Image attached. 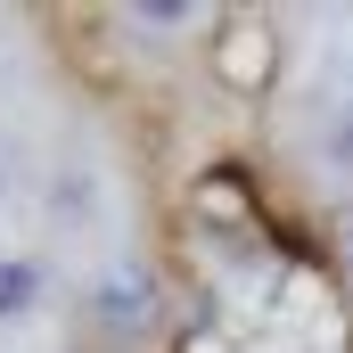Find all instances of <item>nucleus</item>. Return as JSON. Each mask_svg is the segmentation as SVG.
Returning <instances> with one entry per match:
<instances>
[{"mask_svg": "<svg viewBox=\"0 0 353 353\" xmlns=\"http://www.w3.org/2000/svg\"><path fill=\"white\" fill-rule=\"evenodd\" d=\"M263 66H271V41H255V33H239V41H230V74H239V83H255Z\"/></svg>", "mask_w": 353, "mask_h": 353, "instance_id": "423d86ee", "label": "nucleus"}, {"mask_svg": "<svg viewBox=\"0 0 353 353\" xmlns=\"http://www.w3.org/2000/svg\"><path fill=\"white\" fill-rule=\"evenodd\" d=\"M132 25H148V33H189L197 8H132Z\"/></svg>", "mask_w": 353, "mask_h": 353, "instance_id": "0eeeda50", "label": "nucleus"}, {"mask_svg": "<svg viewBox=\"0 0 353 353\" xmlns=\"http://www.w3.org/2000/svg\"><path fill=\"white\" fill-rule=\"evenodd\" d=\"M41 296H50V271L33 263L25 247H0V337L41 329Z\"/></svg>", "mask_w": 353, "mask_h": 353, "instance_id": "7ed1b4c3", "label": "nucleus"}, {"mask_svg": "<svg viewBox=\"0 0 353 353\" xmlns=\"http://www.w3.org/2000/svg\"><path fill=\"white\" fill-rule=\"evenodd\" d=\"M90 312H99V329H115V337H148L157 312H165L157 271L140 263V255H115V263L99 271V288H90Z\"/></svg>", "mask_w": 353, "mask_h": 353, "instance_id": "f03ea898", "label": "nucleus"}, {"mask_svg": "<svg viewBox=\"0 0 353 353\" xmlns=\"http://www.w3.org/2000/svg\"><path fill=\"white\" fill-rule=\"evenodd\" d=\"M41 222L66 239V247H90L115 230V181L99 165H50L41 173Z\"/></svg>", "mask_w": 353, "mask_h": 353, "instance_id": "f257e3e1", "label": "nucleus"}, {"mask_svg": "<svg viewBox=\"0 0 353 353\" xmlns=\"http://www.w3.org/2000/svg\"><path fill=\"white\" fill-rule=\"evenodd\" d=\"M321 165H329L337 181H353V99L329 107V123H321Z\"/></svg>", "mask_w": 353, "mask_h": 353, "instance_id": "39448f33", "label": "nucleus"}, {"mask_svg": "<svg viewBox=\"0 0 353 353\" xmlns=\"http://www.w3.org/2000/svg\"><path fill=\"white\" fill-rule=\"evenodd\" d=\"M41 205V165H33V132L25 123H0V214H17V205Z\"/></svg>", "mask_w": 353, "mask_h": 353, "instance_id": "20e7f679", "label": "nucleus"}, {"mask_svg": "<svg viewBox=\"0 0 353 353\" xmlns=\"http://www.w3.org/2000/svg\"><path fill=\"white\" fill-rule=\"evenodd\" d=\"M337 247H345V263H353V205H337Z\"/></svg>", "mask_w": 353, "mask_h": 353, "instance_id": "1a4fd4ad", "label": "nucleus"}, {"mask_svg": "<svg viewBox=\"0 0 353 353\" xmlns=\"http://www.w3.org/2000/svg\"><path fill=\"white\" fill-rule=\"evenodd\" d=\"M0 353H50V329H17V337H0Z\"/></svg>", "mask_w": 353, "mask_h": 353, "instance_id": "6e6552de", "label": "nucleus"}]
</instances>
